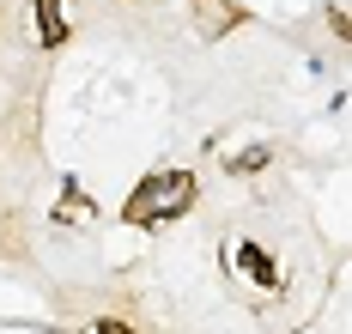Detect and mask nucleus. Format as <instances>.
Here are the masks:
<instances>
[{
	"mask_svg": "<svg viewBox=\"0 0 352 334\" xmlns=\"http://www.w3.org/2000/svg\"><path fill=\"white\" fill-rule=\"evenodd\" d=\"M61 12H67V0H36V31H43L49 49L67 37V19H61Z\"/></svg>",
	"mask_w": 352,
	"mask_h": 334,
	"instance_id": "nucleus-2",
	"label": "nucleus"
},
{
	"mask_svg": "<svg viewBox=\"0 0 352 334\" xmlns=\"http://www.w3.org/2000/svg\"><path fill=\"white\" fill-rule=\"evenodd\" d=\"M261 164H267V152H237V158H231V170H237V177H249V170H261Z\"/></svg>",
	"mask_w": 352,
	"mask_h": 334,
	"instance_id": "nucleus-4",
	"label": "nucleus"
},
{
	"mask_svg": "<svg viewBox=\"0 0 352 334\" xmlns=\"http://www.w3.org/2000/svg\"><path fill=\"white\" fill-rule=\"evenodd\" d=\"M91 334H134V329H122V322H98Z\"/></svg>",
	"mask_w": 352,
	"mask_h": 334,
	"instance_id": "nucleus-5",
	"label": "nucleus"
},
{
	"mask_svg": "<svg viewBox=\"0 0 352 334\" xmlns=\"http://www.w3.org/2000/svg\"><path fill=\"white\" fill-rule=\"evenodd\" d=\"M237 261H243L249 280H261V286H274V280H280V267H274V256H267L261 243H243V249H237Z\"/></svg>",
	"mask_w": 352,
	"mask_h": 334,
	"instance_id": "nucleus-3",
	"label": "nucleus"
},
{
	"mask_svg": "<svg viewBox=\"0 0 352 334\" xmlns=\"http://www.w3.org/2000/svg\"><path fill=\"white\" fill-rule=\"evenodd\" d=\"M195 201V177L188 170H170V177H152V183L128 201V219L134 225H152V219H176L182 207Z\"/></svg>",
	"mask_w": 352,
	"mask_h": 334,
	"instance_id": "nucleus-1",
	"label": "nucleus"
}]
</instances>
